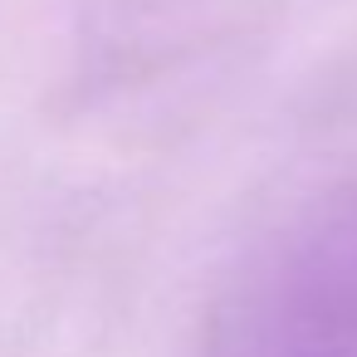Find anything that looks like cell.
<instances>
[{
	"label": "cell",
	"instance_id": "obj_1",
	"mask_svg": "<svg viewBox=\"0 0 357 357\" xmlns=\"http://www.w3.org/2000/svg\"><path fill=\"white\" fill-rule=\"evenodd\" d=\"M225 357H357V191L328 201L255 274Z\"/></svg>",
	"mask_w": 357,
	"mask_h": 357
}]
</instances>
